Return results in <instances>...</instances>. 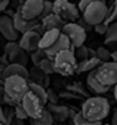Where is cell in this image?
Listing matches in <instances>:
<instances>
[{"mask_svg": "<svg viewBox=\"0 0 117 125\" xmlns=\"http://www.w3.org/2000/svg\"><path fill=\"white\" fill-rule=\"evenodd\" d=\"M81 111L88 119L90 125H98L111 113V104L103 96L87 97L81 107Z\"/></svg>", "mask_w": 117, "mask_h": 125, "instance_id": "6da1fadb", "label": "cell"}, {"mask_svg": "<svg viewBox=\"0 0 117 125\" xmlns=\"http://www.w3.org/2000/svg\"><path fill=\"white\" fill-rule=\"evenodd\" d=\"M1 83L5 92L17 102H21L25 94L30 90L29 87V78H25L19 75L8 76L1 80Z\"/></svg>", "mask_w": 117, "mask_h": 125, "instance_id": "7a4b0ae2", "label": "cell"}, {"mask_svg": "<svg viewBox=\"0 0 117 125\" xmlns=\"http://www.w3.org/2000/svg\"><path fill=\"white\" fill-rule=\"evenodd\" d=\"M54 68L55 72L62 76H72L77 73L78 60L72 49H64L54 56Z\"/></svg>", "mask_w": 117, "mask_h": 125, "instance_id": "3957f363", "label": "cell"}, {"mask_svg": "<svg viewBox=\"0 0 117 125\" xmlns=\"http://www.w3.org/2000/svg\"><path fill=\"white\" fill-rule=\"evenodd\" d=\"M108 13V6L105 0H94L83 10L82 17L86 21H88L91 25H96L101 21L106 20Z\"/></svg>", "mask_w": 117, "mask_h": 125, "instance_id": "277c9868", "label": "cell"}, {"mask_svg": "<svg viewBox=\"0 0 117 125\" xmlns=\"http://www.w3.org/2000/svg\"><path fill=\"white\" fill-rule=\"evenodd\" d=\"M21 104L25 107L27 113L29 115V119H36V117H39L45 109L44 101L32 90H29L25 94V96L21 100Z\"/></svg>", "mask_w": 117, "mask_h": 125, "instance_id": "5b68a950", "label": "cell"}, {"mask_svg": "<svg viewBox=\"0 0 117 125\" xmlns=\"http://www.w3.org/2000/svg\"><path fill=\"white\" fill-rule=\"evenodd\" d=\"M54 13L62 17L65 21H77L81 18V10L78 5L73 4L68 0H55L54 1Z\"/></svg>", "mask_w": 117, "mask_h": 125, "instance_id": "8992f818", "label": "cell"}, {"mask_svg": "<svg viewBox=\"0 0 117 125\" xmlns=\"http://www.w3.org/2000/svg\"><path fill=\"white\" fill-rule=\"evenodd\" d=\"M96 75L102 83L107 86H115L117 83V62L107 61L102 62L96 68Z\"/></svg>", "mask_w": 117, "mask_h": 125, "instance_id": "52a82bcc", "label": "cell"}, {"mask_svg": "<svg viewBox=\"0 0 117 125\" xmlns=\"http://www.w3.org/2000/svg\"><path fill=\"white\" fill-rule=\"evenodd\" d=\"M62 32L65 33L74 47L83 46L87 39V31L78 23V21H68L62 28Z\"/></svg>", "mask_w": 117, "mask_h": 125, "instance_id": "ba28073f", "label": "cell"}, {"mask_svg": "<svg viewBox=\"0 0 117 125\" xmlns=\"http://www.w3.org/2000/svg\"><path fill=\"white\" fill-rule=\"evenodd\" d=\"M28 52L21 48L18 41H9L5 44V54L8 56L10 63H20L27 66L29 62L28 58Z\"/></svg>", "mask_w": 117, "mask_h": 125, "instance_id": "9c48e42d", "label": "cell"}, {"mask_svg": "<svg viewBox=\"0 0 117 125\" xmlns=\"http://www.w3.org/2000/svg\"><path fill=\"white\" fill-rule=\"evenodd\" d=\"M43 8H44V0H24L20 5V13L25 19H39Z\"/></svg>", "mask_w": 117, "mask_h": 125, "instance_id": "30bf717a", "label": "cell"}, {"mask_svg": "<svg viewBox=\"0 0 117 125\" xmlns=\"http://www.w3.org/2000/svg\"><path fill=\"white\" fill-rule=\"evenodd\" d=\"M0 31H1L3 37L6 41H18L20 38V33L17 29L15 24H14V19L10 15H1L0 18Z\"/></svg>", "mask_w": 117, "mask_h": 125, "instance_id": "8fae6325", "label": "cell"}, {"mask_svg": "<svg viewBox=\"0 0 117 125\" xmlns=\"http://www.w3.org/2000/svg\"><path fill=\"white\" fill-rule=\"evenodd\" d=\"M40 38H42V34H39L36 31L33 29V31H28V32L21 34V37L18 39V42H19L21 48H24L28 53H32L39 48Z\"/></svg>", "mask_w": 117, "mask_h": 125, "instance_id": "7c38bea8", "label": "cell"}, {"mask_svg": "<svg viewBox=\"0 0 117 125\" xmlns=\"http://www.w3.org/2000/svg\"><path fill=\"white\" fill-rule=\"evenodd\" d=\"M64 49H72L73 52H74L76 47L72 44V42H71V39H69V37L65 34V33L62 32L61 35H59V38L57 39V42L54 43L52 47L47 48V49H45V52H47L48 57L54 58V56H55L57 53H59L61 51H64Z\"/></svg>", "mask_w": 117, "mask_h": 125, "instance_id": "4fadbf2b", "label": "cell"}, {"mask_svg": "<svg viewBox=\"0 0 117 125\" xmlns=\"http://www.w3.org/2000/svg\"><path fill=\"white\" fill-rule=\"evenodd\" d=\"M13 19H14V24H15V27H17V29L19 31L20 34H23V33L28 32V31H33V29L36 27V24L40 21V19H25L23 15H21L19 9L13 15Z\"/></svg>", "mask_w": 117, "mask_h": 125, "instance_id": "5bb4252c", "label": "cell"}, {"mask_svg": "<svg viewBox=\"0 0 117 125\" xmlns=\"http://www.w3.org/2000/svg\"><path fill=\"white\" fill-rule=\"evenodd\" d=\"M87 85H88L91 91H93L97 95H105V94L108 92L109 89H111L109 86L102 83L98 80V77L96 75V70H92L90 72H87Z\"/></svg>", "mask_w": 117, "mask_h": 125, "instance_id": "9a60e30c", "label": "cell"}, {"mask_svg": "<svg viewBox=\"0 0 117 125\" xmlns=\"http://www.w3.org/2000/svg\"><path fill=\"white\" fill-rule=\"evenodd\" d=\"M45 106L53 114V117L55 121L62 123V121H65L67 119H69V111H71L69 107L64 106V105H59V104H52V102H48Z\"/></svg>", "mask_w": 117, "mask_h": 125, "instance_id": "2e32d148", "label": "cell"}, {"mask_svg": "<svg viewBox=\"0 0 117 125\" xmlns=\"http://www.w3.org/2000/svg\"><path fill=\"white\" fill-rule=\"evenodd\" d=\"M40 23L45 28V31H48V29H62L67 21L62 17L58 15L57 13H52L49 15L44 17L43 19H40Z\"/></svg>", "mask_w": 117, "mask_h": 125, "instance_id": "e0dca14e", "label": "cell"}, {"mask_svg": "<svg viewBox=\"0 0 117 125\" xmlns=\"http://www.w3.org/2000/svg\"><path fill=\"white\" fill-rule=\"evenodd\" d=\"M13 75H19V76H23L25 78L30 77V73H29L27 66L20 64V63H9L5 67L4 72L1 73V80L8 77V76H13Z\"/></svg>", "mask_w": 117, "mask_h": 125, "instance_id": "ac0fdd59", "label": "cell"}, {"mask_svg": "<svg viewBox=\"0 0 117 125\" xmlns=\"http://www.w3.org/2000/svg\"><path fill=\"white\" fill-rule=\"evenodd\" d=\"M61 33H62V29H48V31H45L44 34H43L42 38H40L39 47L44 48V49L52 47L57 42V39L59 38Z\"/></svg>", "mask_w": 117, "mask_h": 125, "instance_id": "d6986e66", "label": "cell"}, {"mask_svg": "<svg viewBox=\"0 0 117 125\" xmlns=\"http://www.w3.org/2000/svg\"><path fill=\"white\" fill-rule=\"evenodd\" d=\"M101 63H102V61L97 56H91L83 61H79L77 73H83V72H90L92 70H96Z\"/></svg>", "mask_w": 117, "mask_h": 125, "instance_id": "ffe728a7", "label": "cell"}, {"mask_svg": "<svg viewBox=\"0 0 117 125\" xmlns=\"http://www.w3.org/2000/svg\"><path fill=\"white\" fill-rule=\"evenodd\" d=\"M15 117V109L14 106H3L0 107V123L3 125L11 124L13 119Z\"/></svg>", "mask_w": 117, "mask_h": 125, "instance_id": "44dd1931", "label": "cell"}, {"mask_svg": "<svg viewBox=\"0 0 117 125\" xmlns=\"http://www.w3.org/2000/svg\"><path fill=\"white\" fill-rule=\"evenodd\" d=\"M54 121L55 120L53 117V114L47 109V106H45L44 111H43V114L39 117H36V119H30V124H33V125H52Z\"/></svg>", "mask_w": 117, "mask_h": 125, "instance_id": "7402d4cb", "label": "cell"}, {"mask_svg": "<svg viewBox=\"0 0 117 125\" xmlns=\"http://www.w3.org/2000/svg\"><path fill=\"white\" fill-rule=\"evenodd\" d=\"M29 87L33 92H35L38 96L44 101V104H48V91L45 90V86H43L42 83L38 82H29Z\"/></svg>", "mask_w": 117, "mask_h": 125, "instance_id": "603a6c76", "label": "cell"}, {"mask_svg": "<svg viewBox=\"0 0 117 125\" xmlns=\"http://www.w3.org/2000/svg\"><path fill=\"white\" fill-rule=\"evenodd\" d=\"M38 67L42 70L43 73H47V75H52V73L55 72V68H54V60H53V58H50V57L43 58Z\"/></svg>", "mask_w": 117, "mask_h": 125, "instance_id": "cb8c5ba5", "label": "cell"}, {"mask_svg": "<svg viewBox=\"0 0 117 125\" xmlns=\"http://www.w3.org/2000/svg\"><path fill=\"white\" fill-rule=\"evenodd\" d=\"M117 42V21L109 24L107 33L105 34V43L106 44H112Z\"/></svg>", "mask_w": 117, "mask_h": 125, "instance_id": "d4e9b609", "label": "cell"}, {"mask_svg": "<svg viewBox=\"0 0 117 125\" xmlns=\"http://www.w3.org/2000/svg\"><path fill=\"white\" fill-rule=\"evenodd\" d=\"M67 89L71 90V91H73V92H76V94H78L79 96H82V97H90L88 91L84 89L83 85L81 82H74V83H72V85H68Z\"/></svg>", "mask_w": 117, "mask_h": 125, "instance_id": "484cf974", "label": "cell"}, {"mask_svg": "<svg viewBox=\"0 0 117 125\" xmlns=\"http://www.w3.org/2000/svg\"><path fill=\"white\" fill-rule=\"evenodd\" d=\"M117 20V0H113L111 6H108V13H107V17H106V20L108 24L113 23V21Z\"/></svg>", "mask_w": 117, "mask_h": 125, "instance_id": "4316f807", "label": "cell"}, {"mask_svg": "<svg viewBox=\"0 0 117 125\" xmlns=\"http://www.w3.org/2000/svg\"><path fill=\"white\" fill-rule=\"evenodd\" d=\"M74 54H76V57H77L78 62H79V61H83V60H86V58H88V57H91L90 48L86 47L84 44H83V46H79V47H76Z\"/></svg>", "mask_w": 117, "mask_h": 125, "instance_id": "83f0119b", "label": "cell"}, {"mask_svg": "<svg viewBox=\"0 0 117 125\" xmlns=\"http://www.w3.org/2000/svg\"><path fill=\"white\" fill-rule=\"evenodd\" d=\"M96 56L99 58L102 62L112 61V52H109L106 47H98L96 49Z\"/></svg>", "mask_w": 117, "mask_h": 125, "instance_id": "f1b7e54d", "label": "cell"}, {"mask_svg": "<svg viewBox=\"0 0 117 125\" xmlns=\"http://www.w3.org/2000/svg\"><path fill=\"white\" fill-rule=\"evenodd\" d=\"M14 109H15V117L18 120H25V119H29V115L27 113L25 107L23 106V104L21 102H18V104L14 106Z\"/></svg>", "mask_w": 117, "mask_h": 125, "instance_id": "f546056e", "label": "cell"}, {"mask_svg": "<svg viewBox=\"0 0 117 125\" xmlns=\"http://www.w3.org/2000/svg\"><path fill=\"white\" fill-rule=\"evenodd\" d=\"M52 13H54V1L53 0H44V8H43V13L39 19H43Z\"/></svg>", "mask_w": 117, "mask_h": 125, "instance_id": "4dcf8cb0", "label": "cell"}, {"mask_svg": "<svg viewBox=\"0 0 117 125\" xmlns=\"http://www.w3.org/2000/svg\"><path fill=\"white\" fill-rule=\"evenodd\" d=\"M72 121H73V124H76V125H90L88 119L83 115L82 111H77V114L72 119Z\"/></svg>", "mask_w": 117, "mask_h": 125, "instance_id": "1f68e13d", "label": "cell"}, {"mask_svg": "<svg viewBox=\"0 0 117 125\" xmlns=\"http://www.w3.org/2000/svg\"><path fill=\"white\" fill-rule=\"evenodd\" d=\"M108 28H109V24L107 23V21H101V23L96 24V25H93V29H94V32L98 33V34H106L107 31H108Z\"/></svg>", "mask_w": 117, "mask_h": 125, "instance_id": "d6a6232c", "label": "cell"}, {"mask_svg": "<svg viewBox=\"0 0 117 125\" xmlns=\"http://www.w3.org/2000/svg\"><path fill=\"white\" fill-rule=\"evenodd\" d=\"M59 96H61L62 99H67V100H69V99H82V96H79L78 94L73 92V91H71V90H68V89H67V91L61 92Z\"/></svg>", "mask_w": 117, "mask_h": 125, "instance_id": "836d02e7", "label": "cell"}, {"mask_svg": "<svg viewBox=\"0 0 117 125\" xmlns=\"http://www.w3.org/2000/svg\"><path fill=\"white\" fill-rule=\"evenodd\" d=\"M59 97H61V96L55 95V92H54L52 89H49V90H48V102H52V104H58V101H59Z\"/></svg>", "mask_w": 117, "mask_h": 125, "instance_id": "e575fe53", "label": "cell"}, {"mask_svg": "<svg viewBox=\"0 0 117 125\" xmlns=\"http://www.w3.org/2000/svg\"><path fill=\"white\" fill-rule=\"evenodd\" d=\"M92 1H94V0H79L78 8H79V10H81V13H83V10L87 8V5H90Z\"/></svg>", "mask_w": 117, "mask_h": 125, "instance_id": "d590c367", "label": "cell"}, {"mask_svg": "<svg viewBox=\"0 0 117 125\" xmlns=\"http://www.w3.org/2000/svg\"><path fill=\"white\" fill-rule=\"evenodd\" d=\"M9 5H10V0H0V10L1 11H5Z\"/></svg>", "mask_w": 117, "mask_h": 125, "instance_id": "8d00e7d4", "label": "cell"}, {"mask_svg": "<svg viewBox=\"0 0 117 125\" xmlns=\"http://www.w3.org/2000/svg\"><path fill=\"white\" fill-rule=\"evenodd\" d=\"M111 124L117 125V109L113 110V115H112V117H111Z\"/></svg>", "mask_w": 117, "mask_h": 125, "instance_id": "74e56055", "label": "cell"}, {"mask_svg": "<svg viewBox=\"0 0 117 125\" xmlns=\"http://www.w3.org/2000/svg\"><path fill=\"white\" fill-rule=\"evenodd\" d=\"M113 97H115V101L117 102V83L113 86Z\"/></svg>", "mask_w": 117, "mask_h": 125, "instance_id": "f35d334b", "label": "cell"}, {"mask_svg": "<svg viewBox=\"0 0 117 125\" xmlns=\"http://www.w3.org/2000/svg\"><path fill=\"white\" fill-rule=\"evenodd\" d=\"M19 1H24V0H19Z\"/></svg>", "mask_w": 117, "mask_h": 125, "instance_id": "ab89813d", "label": "cell"}, {"mask_svg": "<svg viewBox=\"0 0 117 125\" xmlns=\"http://www.w3.org/2000/svg\"><path fill=\"white\" fill-rule=\"evenodd\" d=\"M53 1H55V0H53Z\"/></svg>", "mask_w": 117, "mask_h": 125, "instance_id": "60d3db41", "label": "cell"}]
</instances>
